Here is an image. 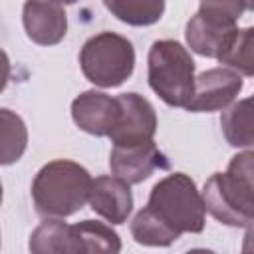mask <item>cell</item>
<instances>
[{
  "mask_svg": "<svg viewBox=\"0 0 254 254\" xmlns=\"http://www.w3.org/2000/svg\"><path fill=\"white\" fill-rule=\"evenodd\" d=\"M244 254H248V250H246V252H244Z\"/></svg>",
  "mask_w": 254,
  "mask_h": 254,
  "instance_id": "cell-23",
  "label": "cell"
},
{
  "mask_svg": "<svg viewBox=\"0 0 254 254\" xmlns=\"http://www.w3.org/2000/svg\"><path fill=\"white\" fill-rule=\"evenodd\" d=\"M73 226L83 242L85 254H119L121 252V238L111 226L99 220H89V218Z\"/></svg>",
  "mask_w": 254,
  "mask_h": 254,
  "instance_id": "cell-17",
  "label": "cell"
},
{
  "mask_svg": "<svg viewBox=\"0 0 254 254\" xmlns=\"http://www.w3.org/2000/svg\"><path fill=\"white\" fill-rule=\"evenodd\" d=\"M89 206L111 224H123L133 208V194L127 183L117 177H97L91 183Z\"/></svg>",
  "mask_w": 254,
  "mask_h": 254,
  "instance_id": "cell-12",
  "label": "cell"
},
{
  "mask_svg": "<svg viewBox=\"0 0 254 254\" xmlns=\"http://www.w3.org/2000/svg\"><path fill=\"white\" fill-rule=\"evenodd\" d=\"M91 175L79 163L56 159L44 165L32 183V198L38 214L65 218L83 208L91 190Z\"/></svg>",
  "mask_w": 254,
  "mask_h": 254,
  "instance_id": "cell-2",
  "label": "cell"
},
{
  "mask_svg": "<svg viewBox=\"0 0 254 254\" xmlns=\"http://www.w3.org/2000/svg\"><path fill=\"white\" fill-rule=\"evenodd\" d=\"M113 177L127 185H137L149 179L157 169H169V161L155 141L135 145H113L109 155Z\"/></svg>",
  "mask_w": 254,
  "mask_h": 254,
  "instance_id": "cell-9",
  "label": "cell"
},
{
  "mask_svg": "<svg viewBox=\"0 0 254 254\" xmlns=\"http://www.w3.org/2000/svg\"><path fill=\"white\" fill-rule=\"evenodd\" d=\"M0 204H2V183H0Z\"/></svg>",
  "mask_w": 254,
  "mask_h": 254,
  "instance_id": "cell-22",
  "label": "cell"
},
{
  "mask_svg": "<svg viewBox=\"0 0 254 254\" xmlns=\"http://www.w3.org/2000/svg\"><path fill=\"white\" fill-rule=\"evenodd\" d=\"M8 79H10V60H8L6 52L0 50V91L6 89Z\"/></svg>",
  "mask_w": 254,
  "mask_h": 254,
  "instance_id": "cell-20",
  "label": "cell"
},
{
  "mask_svg": "<svg viewBox=\"0 0 254 254\" xmlns=\"http://www.w3.org/2000/svg\"><path fill=\"white\" fill-rule=\"evenodd\" d=\"M28 248L30 254H85L75 226L60 218H46L36 226L30 234Z\"/></svg>",
  "mask_w": 254,
  "mask_h": 254,
  "instance_id": "cell-13",
  "label": "cell"
},
{
  "mask_svg": "<svg viewBox=\"0 0 254 254\" xmlns=\"http://www.w3.org/2000/svg\"><path fill=\"white\" fill-rule=\"evenodd\" d=\"M242 75L228 67H212L194 77L192 95L185 105L187 111H218L228 107L242 91Z\"/></svg>",
  "mask_w": 254,
  "mask_h": 254,
  "instance_id": "cell-7",
  "label": "cell"
},
{
  "mask_svg": "<svg viewBox=\"0 0 254 254\" xmlns=\"http://www.w3.org/2000/svg\"><path fill=\"white\" fill-rule=\"evenodd\" d=\"M147 208L179 236L183 232L198 234L204 228V202L194 181L185 173H173L161 179L149 194Z\"/></svg>",
  "mask_w": 254,
  "mask_h": 254,
  "instance_id": "cell-3",
  "label": "cell"
},
{
  "mask_svg": "<svg viewBox=\"0 0 254 254\" xmlns=\"http://www.w3.org/2000/svg\"><path fill=\"white\" fill-rule=\"evenodd\" d=\"M187 254H216V252H212V250H206V248H192V250H189Z\"/></svg>",
  "mask_w": 254,
  "mask_h": 254,
  "instance_id": "cell-21",
  "label": "cell"
},
{
  "mask_svg": "<svg viewBox=\"0 0 254 254\" xmlns=\"http://www.w3.org/2000/svg\"><path fill=\"white\" fill-rule=\"evenodd\" d=\"M103 6L129 26H149L161 20L165 2L161 0H105Z\"/></svg>",
  "mask_w": 254,
  "mask_h": 254,
  "instance_id": "cell-16",
  "label": "cell"
},
{
  "mask_svg": "<svg viewBox=\"0 0 254 254\" xmlns=\"http://www.w3.org/2000/svg\"><path fill=\"white\" fill-rule=\"evenodd\" d=\"M248 8L242 2H200L187 24L189 48L204 58H220L238 32V18Z\"/></svg>",
  "mask_w": 254,
  "mask_h": 254,
  "instance_id": "cell-6",
  "label": "cell"
},
{
  "mask_svg": "<svg viewBox=\"0 0 254 254\" xmlns=\"http://www.w3.org/2000/svg\"><path fill=\"white\" fill-rule=\"evenodd\" d=\"M119 101V119L109 139L113 145H135L153 141L157 131V113L153 105L139 93H121Z\"/></svg>",
  "mask_w": 254,
  "mask_h": 254,
  "instance_id": "cell-8",
  "label": "cell"
},
{
  "mask_svg": "<svg viewBox=\"0 0 254 254\" xmlns=\"http://www.w3.org/2000/svg\"><path fill=\"white\" fill-rule=\"evenodd\" d=\"M131 236L137 244L143 246H171L177 238H181L177 232L165 226L147 206L135 214L131 222Z\"/></svg>",
  "mask_w": 254,
  "mask_h": 254,
  "instance_id": "cell-18",
  "label": "cell"
},
{
  "mask_svg": "<svg viewBox=\"0 0 254 254\" xmlns=\"http://www.w3.org/2000/svg\"><path fill=\"white\" fill-rule=\"evenodd\" d=\"M79 65L93 85L117 87L131 77L135 69L133 44L115 32H99L91 36L79 52Z\"/></svg>",
  "mask_w": 254,
  "mask_h": 254,
  "instance_id": "cell-5",
  "label": "cell"
},
{
  "mask_svg": "<svg viewBox=\"0 0 254 254\" xmlns=\"http://www.w3.org/2000/svg\"><path fill=\"white\" fill-rule=\"evenodd\" d=\"M220 127L224 139L232 147H246L250 149L254 143L252 133V99L246 97L242 101L232 103L220 117Z\"/></svg>",
  "mask_w": 254,
  "mask_h": 254,
  "instance_id": "cell-15",
  "label": "cell"
},
{
  "mask_svg": "<svg viewBox=\"0 0 254 254\" xmlns=\"http://www.w3.org/2000/svg\"><path fill=\"white\" fill-rule=\"evenodd\" d=\"M151 89L171 107H185L192 95L194 62L189 50L175 40H157L147 56Z\"/></svg>",
  "mask_w": 254,
  "mask_h": 254,
  "instance_id": "cell-4",
  "label": "cell"
},
{
  "mask_svg": "<svg viewBox=\"0 0 254 254\" xmlns=\"http://www.w3.org/2000/svg\"><path fill=\"white\" fill-rule=\"evenodd\" d=\"M252 46H254V30L242 28L236 32L224 54L218 58L220 64H224L228 69L236 71L238 75L250 77L254 73V58H252Z\"/></svg>",
  "mask_w": 254,
  "mask_h": 254,
  "instance_id": "cell-19",
  "label": "cell"
},
{
  "mask_svg": "<svg viewBox=\"0 0 254 254\" xmlns=\"http://www.w3.org/2000/svg\"><path fill=\"white\" fill-rule=\"evenodd\" d=\"M28 147V129L24 119L6 107H0V165H12L22 159Z\"/></svg>",
  "mask_w": 254,
  "mask_h": 254,
  "instance_id": "cell-14",
  "label": "cell"
},
{
  "mask_svg": "<svg viewBox=\"0 0 254 254\" xmlns=\"http://www.w3.org/2000/svg\"><path fill=\"white\" fill-rule=\"evenodd\" d=\"M252 161L254 153L248 149L232 157L226 173H214L202 189L204 210L218 222L236 228H250L252 224Z\"/></svg>",
  "mask_w": 254,
  "mask_h": 254,
  "instance_id": "cell-1",
  "label": "cell"
},
{
  "mask_svg": "<svg viewBox=\"0 0 254 254\" xmlns=\"http://www.w3.org/2000/svg\"><path fill=\"white\" fill-rule=\"evenodd\" d=\"M75 125L95 137H109L119 119V101L97 89H87L71 101Z\"/></svg>",
  "mask_w": 254,
  "mask_h": 254,
  "instance_id": "cell-10",
  "label": "cell"
},
{
  "mask_svg": "<svg viewBox=\"0 0 254 254\" xmlns=\"http://www.w3.org/2000/svg\"><path fill=\"white\" fill-rule=\"evenodd\" d=\"M22 22L26 36L38 46H56L67 34L65 8L58 2H26Z\"/></svg>",
  "mask_w": 254,
  "mask_h": 254,
  "instance_id": "cell-11",
  "label": "cell"
}]
</instances>
